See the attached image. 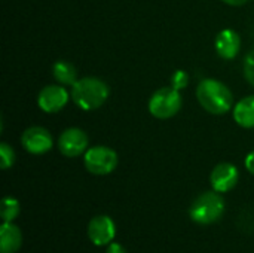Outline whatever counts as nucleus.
Instances as JSON below:
<instances>
[{"mask_svg":"<svg viewBox=\"0 0 254 253\" xmlns=\"http://www.w3.org/2000/svg\"><path fill=\"white\" fill-rule=\"evenodd\" d=\"M119 163V157L115 149L103 145H97L88 148L83 154L85 169L95 176H106L116 170Z\"/></svg>","mask_w":254,"mask_h":253,"instance_id":"nucleus-5","label":"nucleus"},{"mask_svg":"<svg viewBox=\"0 0 254 253\" xmlns=\"http://www.w3.org/2000/svg\"><path fill=\"white\" fill-rule=\"evenodd\" d=\"M116 236V225L107 215H98L88 224V237L95 246H107Z\"/></svg>","mask_w":254,"mask_h":253,"instance_id":"nucleus-9","label":"nucleus"},{"mask_svg":"<svg viewBox=\"0 0 254 253\" xmlns=\"http://www.w3.org/2000/svg\"><path fill=\"white\" fill-rule=\"evenodd\" d=\"M109 94V85L103 79L94 76L77 79V82L71 86L73 103L85 112L100 109L107 101Z\"/></svg>","mask_w":254,"mask_h":253,"instance_id":"nucleus-2","label":"nucleus"},{"mask_svg":"<svg viewBox=\"0 0 254 253\" xmlns=\"http://www.w3.org/2000/svg\"><path fill=\"white\" fill-rule=\"evenodd\" d=\"M52 75L57 84L64 85V86H73L77 82L76 67L65 60H60L52 66Z\"/></svg>","mask_w":254,"mask_h":253,"instance_id":"nucleus-14","label":"nucleus"},{"mask_svg":"<svg viewBox=\"0 0 254 253\" xmlns=\"http://www.w3.org/2000/svg\"><path fill=\"white\" fill-rule=\"evenodd\" d=\"M21 206L19 201L13 197H4L1 200V209H0V215L3 222H13L18 215H19Z\"/></svg>","mask_w":254,"mask_h":253,"instance_id":"nucleus-15","label":"nucleus"},{"mask_svg":"<svg viewBox=\"0 0 254 253\" xmlns=\"http://www.w3.org/2000/svg\"><path fill=\"white\" fill-rule=\"evenodd\" d=\"M21 145L31 155H43L52 149L54 139L46 128L36 125L27 128L21 134Z\"/></svg>","mask_w":254,"mask_h":253,"instance_id":"nucleus-8","label":"nucleus"},{"mask_svg":"<svg viewBox=\"0 0 254 253\" xmlns=\"http://www.w3.org/2000/svg\"><path fill=\"white\" fill-rule=\"evenodd\" d=\"M237 227L244 233V234H254V210L253 209H244L238 219H237Z\"/></svg>","mask_w":254,"mask_h":253,"instance_id":"nucleus-16","label":"nucleus"},{"mask_svg":"<svg viewBox=\"0 0 254 253\" xmlns=\"http://www.w3.org/2000/svg\"><path fill=\"white\" fill-rule=\"evenodd\" d=\"M70 100V94L64 85H46L37 95V106L45 113H57L63 110Z\"/></svg>","mask_w":254,"mask_h":253,"instance_id":"nucleus-7","label":"nucleus"},{"mask_svg":"<svg viewBox=\"0 0 254 253\" xmlns=\"http://www.w3.org/2000/svg\"><path fill=\"white\" fill-rule=\"evenodd\" d=\"M58 151L67 158H76L88 151L89 139L82 128L70 127L65 128L58 137Z\"/></svg>","mask_w":254,"mask_h":253,"instance_id":"nucleus-6","label":"nucleus"},{"mask_svg":"<svg viewBox=\"0 0 254 253\" xmlns=\"http://www.w3.org/2000/svg\"><path fill=\"white\" fill-rule=\"evenodd\" d=\"M189 84V75L185 70H176L171 76V86L176 89H185Z\"/></svg>","mask_w":254,"mask_h":253,"instance_id":"nucleus-19","label":"nucleus"},{"mask_svg":"<svg viewBox=\"0 0 254 253\" xmlns=\"http://www.w3.org/2000/svg\"><path fill=\"white\" fill-rule=\"evenodd\" d=\"M238 180H240V171H238L237 166H234L231 163L217 164L210 174L211 188L220 194L232 191L237 186Z\"/></svg>","mask_w":254,"mask_h":253,"instance_id":"nucleus-10","label":"nucleus"},{"mask_svg":"<svg viewBox=\"0 0 254 253\" xmlns=\"http://www.w3.org/2000/svg\"><path fill=\"white\" fill-rule=\"evenodd\" d=\"M196 100L211 115H225L234 109V94L228 85L217 79H202L196 86Z\"/></svg>","mask_w":254,"mask_h":253,"instance_id":"nucleus-1","label":"nucleus"},{"mask_svg":"<svg viewBox=\"0 0 254 253\" xmlns=\"http://www.w3.org/2000/svg\"><path fill=\"white\" fill-rule=\"evenodd\" d=\"M225 213V200L220 192L208 191L195 198L190 206L189 216L199 225H211L222 219Z\"/></svg>","mask_w":254,"mask_h":253,"instance_id":"nucleus-3","label":"nucleus"},{"mask_svg":"<svg viewBox=\"0 0 254 253\" xmlns=\"http://www.w3.org/2000/svg\"><path fill=\"white\" fill-rule=\"evenodd\" d=\"M214 48L220 58L234 60L238 55L240 48H241V37H240L238 31H235L232 28L222 30L214 40Z\"/></svg>","mask_w":254,"mask_h":253,"instance_id":"nucleus-11","label":"nucleus"},{"mask_svg":"<svg viewBox=\"0 0 254 253\" xmlns=\"http://www.w3.org/2000/svg\"><path fill=\"white\" fill-rule=\"evenodd\" d=\"M15 163V152L7 143H0V167L1 170H7Z\"/></svg>","mask_w":254,"mask_h":253,"instance_id":"nucleus-17","label":"nucleus"},{"mask_svg":"<svg viewBox=\"0 0 254 253\" xmlns=\"http://www.w3.org/2000/svg\"><path fill=\"white\" fill-rule=\"evenodd\" d=\"M21 245V230L13 222H3L0 227V253H16Z\"/></svg>","mask_w":254,"mask_h":253,"instance_id":"nucleus-12","label":"nucleus"},{"mask_svg":"<svg viewBox=\"0 0 254 253\" xmlns=\"http://www.w3.org/2000/svg\"><path fill=\"white\" fill-rule=\"evenodd\" d=\"M183 100L180 91L173 86H164L156 89L149 98V112L156 119H170L176 116L182 109Z\"/></svg>","mask_w":254,"mask_h":253,"instance_id":"nucleus-4","label":"nucleus"},{"mask_svg":"<svg viewBox=\"0 0 254 253\" xmlns=\"http://www.w3.org/2000/svg\"><path fill=\"white\" fill-rule=\"evenodd\" d=\"M106 253H127L125 248L121 245V243H110L107 245V249H106Z\"/></svg>","mask_w":254,"mask_h":253,"instance_id":"nucleus-20","label":"nucleus"},{"mask_svg":"<svg viewBox=\"0 0 254 253\" xmlns=\"http://www.w3.org/2000/svg\"><path fill=\"white\" fill-rule=\"evenodd\" d=\"M243 69H244V76H246L247 82L254 88V49L246 55Z\"/></svg>","mask_w":254,"mask_h":253,"instance_id":"nucleus-18","label":"nucleus"},{"mask_svg":"<svg viewBox=\"0 0 254 253\" xmlns=\"http://www.w3.org/2000/svg\"><path fill=\"white\" fill-rule=\"evenodd\" d=\"M235 122L243 128H254V95L241 98L232 109Z\"/></svg>","mask_w":254,"mask_h":253,"instance_id":"nucleus-13","label":"nucleus"},{"mask_svg":"<svg viewBox=\"0 0 254 253\" xmlns=\"http://www.w3.org/2000/svg\"><path fill=\"white\" fill-rule=\"evenodd\" d=\"M223 3H226V4H229V6H243V4H246L249 0H222Z\"/></svg>","mask_w":254,"mask_h":253,"instance_id":"nucleus-22","label":"nucleus"},{"mask_svg":"<svg viewBox=\"0 0 254 253\" xmlns=\"http://www.w3.org/2000/svg\"><path fill=\"white\" fill-rule=\"evenodd\" d=\"M244 164H246V169H247L252 174H254V151H252V152L246 157Z\"/></svg>","mask_w":254,"mask_h":253,"instance_id":"nucleus-21","label":"nucleus"}]
</instances>
